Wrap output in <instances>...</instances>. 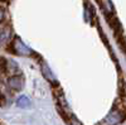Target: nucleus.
Here are the masks:
<instances>
[{
  "label": "nucleus",
  "instance_id": "1",
  "mask_svg": "<svg viewBox=\"0 0 126 125\" xmlns=\"http://www.w3.org/2000/svg\"><path fill=\"white\" fill-rule=\"evenodd\" d=\"M10 47H12V51L14 53L19 56H30L33 53V51H30L19 38H15L13 42H10Z\"/></svg>",
  "mask_w": 126,
  "mask_h": 125
},
{
  "label": "nucleus",
  "instance_id": "2",
  "mask_svg": "<svg viewBox=\"0 0 126 125\" xmlns=\"http://www.w3.org/2000/svg\"><path fill=\"white\" fill-rule=\"evenodd\" d=\"M122 119H124V115L120 110L119 111H112L103 119V121L100 123V125H117L119 123H121Z\"/></svg>",
  "mask_w": 126,
  "mask_h": 125
},
{
  "label": "nucleus",
  "instance_id": "3",
  "mask_svg": "<svg viewBox=\"0 0 126 125\" xmlns=\"http://www.w3.org/2000/svg\"><path fill=\"white\" fill-rule=\"evenodd\" d=\"M8 86L13 91H22V89L24 87V80H23L22 75L10 76L8 80Z\"/></svg>",
  "mask_w": 126,
  "mask_h": 125
},
{
  "label": "nucleus",
  "instance_id": "4",
  "mask_svg": "<svg viewBox=\"0 0 126 125\" xmlns=\"http://www.w3.org/2000/svg\"><path fill=\"white\" fill-rule=\"evenodd\" d=\"M12 37H13V32L12 29L8 27H1L0 28V46H6L10 44L12 42Z\"/></svg>",
  "mask_w": 126,
  "mask_h": 125
},
{
  "label": "nucleus",
  "instance_id": "5",
  "mask_svg": "<svg viewBox=\"0 0 126 125\" xmlns=\"http://www.w3.org/2000/svg\"><path fill=\"white\" fill-rule=\"evenodd\" d=\"M4 72L9 73L10 76H18L22 75L20 73V70L18 67V65L15 63L14 61H6L5 59V65H4Z\"/></svg>",
  "mask_w": 126,
  "mask_h": 125
},
{
  "label": "nucleus",
  "instance_id": "6",
  "mask_svg": "<svg viewBox=\"0 0 126 125\" xmlns=\"http://www.w3.org/2000/svg\"><path fill=\"white\" fill-rule=\"evenodd\" d=\"M42 72H43V76L48 80V81H53V83H57V81H56V78H54V76H53V73H52V71H50V68L44 63H42Z\"/></svg>",
  "mask_w": 126,
  "mask_h": 125
},
{
  "label": "nucleus",
  "instance_id": "7",
  "mask_svg": "<svg viewBox=\"0 0 126 125\" xmlns=\"http://www.w3.org/2000/svg\"><path fill=\"white\" fill-rule=\"evenodd\" d=\"M30 105V101L27 96H22L16 100V106L18 107H29Z\"/></svg>",
  "mask_w": 126,
  "mask_h": 125
},
{
  "label": "nucleus",
  "instance_id": "8",
  "mask_svg": "<svg viewBox=\"0 0 126 125\" xmlns=\"http://www.w3.org/2000/svg\"><path fill=\"white\" fill-rule=\"evenodd\" d=\"M4 19V12H3V9L0 8V24H1V20Z\"/></svg>",
  "mask_w": 126,
  "mask_h": 125
}]
</instances>
